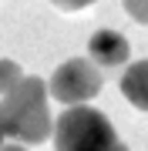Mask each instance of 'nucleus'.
Instances as JSON below:
<instances>
[{
	"label": "nucleus",
	"instance_id": "obj_1",
	"mask_svg": "<svg viewBox=\"0 0 148 151\" xmlns=\"http://www.w3.org/2000/svg\"><path fill=\"white\" fill-rule=\"evenodd\" d=\"M51 87L40 77H24L17 91L0 97V131L4 138L20 141V145H40L51 131V108H47Z\"/></svg>",
	"mask_w": 148,
	"mask_h": 151
},
{
	"label": "nucleus",
	"instance_id": "obj_9",
	"mask_svg": "<svg viewBox=\"0 0 148 151\" xmlns=\"http://www.w3.org/2000/svg\"><path fill=\"white\" fill-rule=\"evenodd\" d=\"M0 151H24V148H0Z\"/></svg>",
	"mask_w": 148,
	"mask_h": 151
},
{
	"label": "nucleus",
	"instance_id": "obj_7",
	"mask_svg": "<svg viewBox=\"0 0 148 151\" xmlns=\"http://www.w3.org/2000/svg\"><path fill=\"white\" fill-rule=\"evenodd\" d=\"M125 10L131 20L138 24H148V0H125Z\"/></svg>",
	"mask_w": 148,
	"mask_h": 151
},
{
	"label": "nucleus",
	"instance_id": "obj_10",
	"mask_svg": "<svg viewBox=\"0 0 148 151\" xmlns=\"http://www.w3.org/2000/svg\"><path fill=\"white\" fill-rule=\"evenodd\" d=\"M0 141H4V131H0Z\"/></svg>",
	"mask_w": 148,
	"mask_h": 151
},
{
	"label": "nucleus",
	"instance_id": "obj_8",
	"mask_svg": "<svg viewBox=\"0 0 148 151\" xmlns=\"http://www.w3.org/2000/svg\"><path fill=\"white\" fill-rule=\"evenodd\" d=\"M54 7H61V10H81V7L94 4V0H51Z\"/></svg>",
	"mask_w": 148,
	"mask_h": 151
},
{
	"label": "nucleus",
	"instance_id": "obj_2",
	"mask_svg": "<svg viewBox=\"0 0 148 151\" xmlns=\"http://www.w3.org/2000/svg\"><path fill=\"white\" fill-rule=\"evenodd\" d=\"M54 151H128L98 108L74 104L54 121Z\"/></svg>",
	"mask_w": 148,
	"mask_h": 151
},
{
	"label": "nucleus",
	"instance_id": "obj_3",
	"mask_svg": "<svg viewBox=\"0 0 148 151\" xmlns=\"http://www.w3.org/2000/svg\"><path fill=\"white\" fill-rule=\"evenodd\" d=\"M104 84V74L101 67L94 64L91 57H71L64 60L54 74H51V97H57L64 108H74V104H88L94 94L101 91Z\"/></svg>",
	"mask_w": 148,
	"mask_h": 151
},
{
	"label": "nucleus",
	"instance_id": "obj_5",
	"mask_svg": "<svg viewBox=\"0 0 148 151\" xmlns=\"http://www.w3.org/2000/svg\"><path fill=\"white\" fill-rule=\"evenodd\" d=\"M121 94L131 101V108L148 111V60H135L121 74Z\"/></svg>",
	"mask_w": 148,
	"mask_h": 151
},
{
	"label": "nucleus",
	"instance_id": "obj_4",
	"mask_svg": "<svg viewBox=\"0 0 148 151\" xmlns=\"http://www.w3.org/2000/svg\"><path fill=\"white\" fill-rule=\"evenodd\" d=\"M88 54L98 67H121L128 64V54H131V44L125 40V34L118 30H98L91 34L88 40Z\"/></svg>",
	"mask_w": 148,
	"mask_h": 151
},
{
	"label": "nucleus",
	"instance_id": "obj_6",
	"mask_svg": "<svg viewBox=\"0 0 148 151\" xmlns=\"http://www.w3.org/2000/svg\"><path fill=\"white\" fill-rule=\"evenodd\" d=\"M24 70H20V64L17 60H10V57H4L0 60V94H10V91H17V87L24 84Z\"/></svg>",
	"mask_w": 148,
	"mask_h": 151
}]
</instances>
